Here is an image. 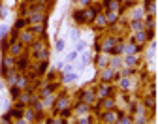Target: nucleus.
<instances>
[{
    "label": "nucleus",
    "instance_id": "obj_17",
    "mask_svg": "<svg viewBox=\"0 0 158 124\" xmlns=\"http://www.w3.org/2000/svg\"><path fill=\"white\" fill-rule=\"evenodd\" d=\"M115 19H117V13H115V11L107 15V21H115Z\"/></svg>",
    "mask_w": 158,
    "mask_h": 124
},
{
    "label": "nucleus",
    "instance_id": "obj_24",
    "mask_svg": "<svg viewBox=\"0 0 158 124\" xmlns=\"http://www.w3.org/2000/svg\"><path fill=\"white\" fill-rule=\"evenodd\" d=\"M0 90H2V83H0Z\"/></svg>",
    "mask_w": 158,
    "mask_h": 124
},
{
    "label": "nucleus",
    "instance_id": "obj_13",
    "mask_svg": "<svg viewBox=\"0 0 158 124\" xmlns=\"http://www.w3.org/2000/svg\"><path fill=\"white\" fill-rule=\"evenodd\" d=\"M107 92H109V87H107V85H104V89L100 90V96H105Z\"/></svg>",
    "mask_w": 158,
    "mask_h": 124
},
{
    "label": "nucleus",
    "instance_id": "obj_3",
    "mask_svg": "<svg viewBox=\"0 0 158 124\" xmlns=\"http://www.w3.org/2000/svg\"><path fill=\"white\" fill-rule=\"evenodd\" d=\"M124 64H126V66H134L135 64V57L134 55H128V57L124 58Z\"/></svg>",
    "mask_w": 158,
    "mask_h": 124
},
{
    "label": "nucleus",
    "instance_id": "obj_2",
    "mask_svg": "<svg viewBox=\"0 0 158 124\" xmlns=\"http://www.w3.org/2000/svg\"><path fill=\"white\" fill-rule=\"evenodd\" d=\"M145 40H147V34H145V32H137V34H135V43H145Z\"/></svg>",
    "mask_w": 158,
    "mask_h": 124
},
{
    "label": "nucleus",
    "instance_id": "obj_15",
    "mask_svg": "<svg viewBox=\"0 0 158 124\" xmlns=\"http://www.w3.org/2000/svg\"><path fill=\"white\" fill-rule=\"evenodd\" d=\"M111 64H113L115 68H119V66H121V60H119V58H113V60H111Z\"/></svg>",
    "mask_w": 158,
    "mask_h": 124
},
{
    "label": "nucleus",
    "instance_id": "obj_12",
    "mask_svg": "<svg viewBox=\"0 0 158 124\" xmlns=\"http://www.w3.org/2000/svg\"><path fill=\"white\" fill-rule=\"evenodd\" d=\"M85 47H87V45H85V41H83V40H79V43H77V51H83Z\"/></svg>",
    "mask_w": 158,
    "mask_h": 124
},
{
    "label": "nucleus",
    "instance_id": "obj_7",
    "mask_svg": "<svg viewBox=\"0 0 158 124\" xmlns=\"http://www.w3.org/2000/svg\"><path fill=\"white\" fill-rule=\"evenodd\" d=\"M85 19H87V21L94 19V11H92V9H87V11H85Z\"/></svg>",
    "mask_w": 158,
    "mask_h": 124
},
{
    "label": "nucleus",
    "instance_id": "obj_25",
    "mask_svg": "<svg viewBox=\"0 0 158 124\" xmlns=\"http://www.w3.org/2000/svg\"><path fill=\"white\" fill-rule=\"evenodd\" d=\"M38 2H45V0H38Z\"/></svg>",
    "mask_w": 158,
    "mask_h": 124
},
{
    "label": "nucleus",
    "instance_id": "obj_16",
    "mask_svg": "<svg viewBox=\"0 0 158 124\" xmlns=\"http://www.w3.org/2000/svg\"><path fill=\"white\" fill-rule=\"evenodd\" d=\"M121 87H122V89H128V87H130V83H128L126 79H122V81H121Z\"/></svg>",
    "mask_w": 158,
    "mask_h": 124
},
{
    "label": "nucleus",
    "instance_id": "obj_19",
    "mask_svg": "<svg viewBox=\"0 0 158 124\" xmlns=\"http://www.w3.org/2000/svg\"><path fill=\"white\" fill-rule=\"evenodd\" d=\"M100 64H102V66H105V64H107V58L102 57V58H100Z\"/></svg>",
    "mask_w": 158,
    "mask_h": 124
},
{
    "label": "nucleus",
    "instance_id": "obj_6",
    "mask_svg": "<svg viewBox=\"0 0 158 124\" xmlns=\"http://www.w3.org/2000/svg\"><path fill=\"white\" fill-rule=\"evenodd\" d=\"M141 17H145L143 9H134V19H141Z\"/></svg>",
    "mask_w": 158,
    "mask_h": 124
},
{
    "label": "nucleus",
    "instance_id": "obj_21",
    "mask_svg": "<svg viewBox=\"0 0 158 124\" xmlns=\"http://www.w3.org/2000/svg\"><path fill=\"white\" fill-rule=\"evenodd\" d=\"M25 25H27V23H25V21H17V28H23V27H25Z\"/></svg>",
    "mask_w": 158,
    "mask_h": 124
},
{
    "label": "nucleus",
    "instance_id": "obj_1",
    "mask_svg": "<svg viewBox=\"0 0 158 124\" xmlns=\"http://www.w3.org/2000/svg\"><path fill=\"white\" fill-rule=\"evenodd\" d=\"M132 28H134L135 32H139V30H143V28H145V25L139 21V19H134V23H132Z\"/></svg>",
    "mask_w": 158,
    "mask_h": 124
},
{
    "label": "nucleus",
    "instance_id": "obj_9",
    "mask_svg": "<svg viewBox=\"0 0 158 124\" xmlns=\"http://www.w3.org/2000/svg\"><path fill=\"white\" fill-rule=\"evenodd\" d=\"M21 40H25V41H30V40H32V34H30V32H25V34L21 36Z\"/></svg>",
    "mask_w": 158,
    "mask_h": 124
},
{
    "label": "nucleus",
    "instance_id": "obj_4",
    "mask_svg": "<svg viewBox=\"0 0 158 124\" xmlns=\"http://www.w3.org/2000/svg\"><path fill=\"white\" fill-rule=\"evenodd\" d=\"M117 113H107V115H105L104 117V120H105V122H111V120H113V122H115V120H117Z\"/></svg>",
    "mask_w": 158,
    "mask_h": 124
},
{
    "label": "nucleus",
    "instance_id": "obj_22",
    "mask_svg": "<svg viewBox=\"0 0 158 124\" xmlns=\"http://www.w3.org/2000/svg\"><path fill=\"white\" fill-rule=\"evenodd\" d=\"M104 105H105V107H111V105H113V102H111V100H105Z\"/></svg>",
    "mask_w": 158,
    "mask_h": 124
},
{
    "label": "nucleus",
    "instance_id": "obj_10",
    "mask_svg": "<svg viewBox=\"0 0 158 124\" xmlns=\"http://www.w3.org/2000/svg\"><path fill=\"white\" fill-rule=\"evenodd\" d=\"M111 75H113V73H111V70H105L104 73H102V77H104V79H111Z\"/></svg>",
    "mask_w": 158,
    "mask_h": 124
},
{
    "label": "nucleus",
    "instance_id": "obj_18",
    "mask_svg": "<svg viewBox=\"0 0 158 124\" xmlns=\"http://www.w3.org/2000/svg\"><path fill=\"white\" fill-rule=\"evenodd\" d=\"M19 49H21V43H15L13 47H11V51H13V53H19Z\"/></svg>",
    "mask_w": 158,
    "mask_h": 124
},
{
    "label": "nucleus",
    "instance_id": "obj_5",
    "mask_svg": "<svg viewBox=\"0 0 158 124\" xmlns=\"http://www.w3.org/2000/svg\"><path fill=\"white\" fill-rule=\"evenodd\" d=\"M105 23H107V21H105V17H104V15H96V25H100V27H104Z\"/></svg>",
    "mask_w": 158,
    "mask_h": 124
},
{
    "label": "nucleus",
    "instance_id": "obj_20",
    "mask_svg": "<svg viewBox=\"0 0 158 124\" xmlns=\"http://www.w3.org/2000/svg\"><path fill=\"white\" fill-rule=\"evenodd\" d=\"M6 30H8V28H6V27H0V38H2V36L6 34Z\"/></svg>",
    "mask_w": 158,
    "mask_h": 124
},
{
    "label": "nucleus",
    "instance_id": "obj_11",
    "mask_svg": "<svg viewBox=\"0 0 158 124\" xmlns=\"http://www.w3.org/2000/svg\"><path fill=\"white\" fill-rule=\"evenodd\" d=\"M64 49V40H59L57 41V51H62Z\"/></svg>",
    "mask_w": 158,
    "mask_h": 124
},
{
    "label": "nucleus",
    "instance_id": "obj_8",
    "mask_svg": "<svg viewBox=\"0 0 158 124\" xmlns=\"http://www.w3.org/2000/svg\"><path fill=\"white\" fill-rule=\"evenodd\" d=\"M73 79H75V73H68V71H66V75H64V81L68 83V81H73Z\"/></svg>",
    "mask_w": 158,
    "mask_h": 124
},
{
    "label": "nucleus",
    "instance_id": "obj_23",
    "mask_svg": "<svg viewBox=\"0 0 158 124\" xmlns=\"http://www.w3.org/2000/svg\"><path fill=\"white\" fill-rule=\"evenodd\" d=\"M79 2H81V4H89V0H79Z\"/></svg>",
    "mask_w": 158,
    "mask_h": 124
},
{
    "label": "nucleus",
    "instance_id": "obj_14",
    "mask_svg": "<svg viewBox=\"0 0 158 124\" xmlns=\"http://www.w3.org/2000/svg\"><path fill=\"white\" fill-rule=\"evenodd\" d=\"M111 45H115V40H107V43L104 45V49H111Z\"/></svg>",
    "mask_w": 158,
    "mask_h": 124
}]
</instances>
